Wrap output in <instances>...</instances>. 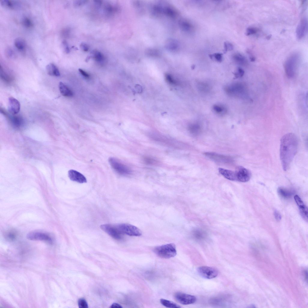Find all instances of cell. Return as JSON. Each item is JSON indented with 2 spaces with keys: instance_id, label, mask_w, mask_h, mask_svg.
Returning a JSON list of instances; mask_svg holds the SVG:
<instances>
[{
  "instance_id": "6da1fadb",
  "label": "cell",
  "mask_w": 308,
  "mask_h": 308,
  "mask_svg": "<svg viewBox=\"0 0 308 308\" xmlns=\"http://www.w3.org/2000/svg\"><path fill=\"white\" fill-rule=\"evenodd\" d=\"M298 139L296 135L288 133L284 136L280 141V157L283 169L287 171L297 152Z\"/></svg>"
},
{
  "instance_id": "7a4b0ae2",
  "label": "cell",
  "mask_w": 308,
  "mask_h": 308,
  "mask_svg": "<svg viewBox=\"0 0 308 308\" xmlns=\"http://www.w3.org/2000/svg\"><path fill=\"white\" fill-rule=\"evenodd\" d=\"M300 56L297 53H294L286 60L284 65L285 73L289 78H293L295 75L300 61Z\"/></svg>"
},
{
  "instance_id": "3957f363",
  "label": "cell",
  "mask_w": 308,
  "mask_h": 308,
  "mask_svg": "<svg viewBox=\"0 0 308 308\" xmlns=\"http://www.w3.org/2000/svg\"><path fill=\"white\" fill-rule=\"evenodd\" d=\"M153 251L158 257L165 259L174 257L177 254L176 246L174 243L157 247L154 248Z\"/></svg>"
},
{
  "instance_id": "277c9868",
  "label": "cell",
  "mask_w": 308,
  "mask_h": 308,
  "mask_svg": "<svg viewBox=\"0 0 308 308\" xmlns=\"http://www.w3.org/2000/svg\"><path fill=\"white\" fill-rule=\"evenodd\" d=\"M119 232L122 235L126 234L130 236L139 237L142 235L141 230L136 226L128 224H115Z\"/></svg>"
},
{
  "instance_id": "5b68a950",
  "label": "cell",
  "mask_w": 308,
  "mask_h": 308,
  "mask_svg": "<svg viewBox=\"0 0 308 308\" xmlns=\"http://www.w3.org/2000/svg\"><path fill=\"white\" fill-rule=\"evenodd\" d=\"M109 162L112 169L117 174L122 176H126L130 174V169L118 160L110 157L109 159Z\"/></svg>"
},
{
  "instance_id": "8992f818",
  "label": "cell",
  "mask_w": 308,
  "mask_h": 308,
  "mask_svg": "<svg viewBox=\"0 0 308 308\" xmlns=\"http://www.w3.org/2000/svg\"><path fill=\"white\" fill-rule=\"evenodd\" d=\"M198 274L202 277L208 279H213L218 275L219 272L215 268L209 266H202L197 269Z\"/></svg>"
},
{
  "instance_id": "52a82bcc",
  "label": "cell",
  "mask_w": 308,
  "mask_h": 308,
  "mask_svg": "<svg viewBox=\"0 0 308 308\" xmlns=\"http://www.w3.org/2000/svg\"><path fill=\"white\" fill-rule=\"evenodd\" d=\"M100 228L112 238L116 240L122 238V236L117 229L115 225L107 224L102 225Z\"/></svg>"
},
{
  "instance_id": "ba28073f",
  "label": "cell",
  "mask_w": 308,
  "mask_h": 308,
  "mask_svg": "<svg viewBox=\"0 0 308 308\" xmlns=\"http://www.w3.org/2000/svg\"><path fill=\"white\" fill-rule=\"evenodd\" d=\"M174 297L178 302L183 305L192 304L197 301V298L194 296L181 292L176 293Z\"/></svg>"
},
{
  "instance_id": "9c48e42d",
  "label": "cell",
  "mask_w": 308,
  "mask_h": 308,
  "mask_svg": "<svg viewBox=\"0 0 308 308\" xmlns=\"http://www.w3.org/2000/svg\"><path fill=\"white\" fill-rule=\"evenodd\" d=\"M235 173L236 181L240 182L246 183L248 182L252 176L251 171L242 167H239Z\"/></svg>"
},
{
  "instance_id": "30bf717a",
  "label": "cell",
  "mask_w": 308,
  "mask_h": 308,
  "mask_svg": "<svg viewBox=\"0 0 308 308\" xmlns=\"http://www.w3.org/2000/svg\"><path fill=\"white\" fill-rule=\"evenodd\" d=\"M26 238L30 240L45 241L50 243L52 242V240L49 235L41 232H30L27 235Z\"/></svg>"
},
{
  "instance_id": "8fae6325",
  "label": "cell",
  "mask_w": 308,
  "mask_h": 308,
  "mask_svg": "<svg viewBox=\"0 0 308 308\" xmlns=\"http://www.w3.org/2000/svg\"><path fill=\"white\" fill-rule=\"evenodd\" d=\"M308 21L307 18L304 17L298 24L296 30V35L298 40H301L305 36L307 31Z\"/></svg>"
},
{
  "instance_id": "7c38bea8",
  "label": "cell",
  "mask_w": 308,
  "mask_h": 308,
  "mask_svg": "<svg viewBox=\"0 0 308 308\" xmlns=\"http://www.w3.org/2000/svg\"><path fill=\"white\" fill-rule=\"evenodd\" d=\"M204 155L208 158L218 162L226 164L232 161V159L230 157L216 153L206 152L205 153Z\"/></svg>"
},
{
  "instance_id": "4fadbf2b",
  "label": "cell",
  "mask_w": 308,
  "mask_h": 308,
  "mask_svg": "<svg viewBox=\"0 0 308 308\" xmlns=\"http://www.w3.org/2000/svg\"><path fill=\"white\" fill-rule=\"evenodd\" d=\"M1 112L3 115L7 116L9 121L15 127L19 128L22 126L24 123V120L20 116L16 115H10L1 109Z\"/></svg>"
},
{
  "instance_id": "5bb4252c",
  "label": "cell",
  "mask_w": 308,
  "mask_h": 308,
  "mask_svg": "<svg viewBox=\"0 0 308 308\" xmlns=\"http://www.w3.org/2000/svg\"><path fill=\"white\" fill-rule=\"evenodd\" d=\"M21 105L20 102L13 97L8 99V111L10 114L16 115L19 112Z\"/></svg>"
},
{
  "instance_id": "9a60e30c",
  "label": "cell",
  "mask_w": 308,
  "mask_h": 308,
  "mask_svg": "<svg viewBox=\"0 0 308 308\" xmlns=\"http://www.w3.org/2000/svg\"><path fill=\"white\" fill-rule=\"evenodd\" d=\"M68 176L72 181L79 183H87L86 178L79 172L74 170H70L68 171Z\"/></svg>"
},
{
  "instance_id": "2e32d148",
  "label": "cell",
  "mask_w": 308,
  "mask_h": 308,
  "mask_svg": "<svg viewBox=\"0 0 308 308\" xmlns=\"http://www.w3.org/2000/svg\"><path fill=\"white\" fill-rule=\"evenodd\" d=\"M179 25L180 29L184 31L193 33L195 31V27L194 24L188 20H181L179 22Z\"/></svg>"
},
{
  "instance_id": "e0dca14e",
  "label": "cell",
  "mask_w": 308,
  "mask_h": 308,
  "mask_svg": "<svg viewBox=\"0 0 308 308\" xmlns=\"http://www.w3.org/2000/svg\"><path fill=\"white\" fill-rule=\"evenodd\" d=\"M219 173L225 178L233 181H236L235 171L222 168L219 169Z\"/></svg>"
},
{
  "instance_id": "ac0fdd59",
  "label": "cell",
  "mask_w": 308,
  "mask_h": 308,
  "mask_svg": "<svg viewBox=\"0 0 308 308\" xmlns=\"http://www.w3.org/2000/svg\"><path fill=\"white\" fill-rule=\"evenodd\" d=\"M232 59L235 62L241 66H246L248 61L246 58L240 53H235L232 56Z\"/></svg>"
},
{
  "instance_id": "d6986e66",
  "label": "cell",
  "mask_w": 308,
  "mask_h": 308,
  "mask_svg": "<svg viewBox=\"0 0 308 308\" xmlns=\"http://www.w3.org/2000/svg\"><path fill=\"white\" fill-rule=\"evenodd\" d=\"M1 3L3 7L9 9H17L21 6L19 2L11 0H3L1 1Z\"/></svg>"
},
{
  "instance_id": "ffe728a7",
  "label": "cell",
  "mask_w": 308,
  "mask_h": 308,
  "mask_svg": "<svg viewBox=\"0 0 308 308\" xmlns=\"http://www.w3.org/2000/svg\"><path fill=\"white\" fill-rule=\"evenodd\" d=\"M46 70L47 73L50 76L59 77L60 75L58 68L53 63H50L47 66Z\"/></svg>"
},
{
  "instance_id": "44dd1931",
  "label": "cell",
  "mask_w": 308,
  "mask_h": 308,
  "mask_svg": "<svg viewBox=\"0 0 308 308\" xmlns=\"http://www.w3.org/2000/svg\"><path fill=\"white\" fill-rule=\"evenodd\" d=\"M60 91L61 95L66 97H72L73 95V93L65 84L60 82L59 84Z\"/></svg>"
},
{
  "instance_id": "7402d4cb",
  "label": "cell",
  "mask_w": 308,
  "mask_h": 308,
  "mask_svg": "<svg viewBox=\"0 0 308 308\" xmlns=\"http://www.w3.org/2000/svg\"><path fill=\"white\" fill-rule=\"evenodd\" d=\"M179 46L178 42L173 39H169L167 40L165 43V47L169 50L174 51L176 50Z\"/></svg>"
},
{
  "instance_id": "603a6c76",
  "label": "cell",
  "mask_w": 308,
  "mask_h": 308,
  "mask_svg": "<svg viewBox=\"0 0 308 308\" xmlns=\"http://www.w3.org/2000/svg\"><path fill=\"white\" fill-rule=\"evenodd\" d=\"M278 192L280 196L285 199L291 197L293 193L291 190L282 187L278 188Z\"/></svg>"
},
{
  "instance_id": "cb8c5ba5",
  "label": "cell",
  "mask_w": 308,
  "mask_h": 308,
  "mask_svg": "<svg viewBox=\"0 0 308 308\" xmlns=\"http://www.w3.org/2000/svg\"><path fill=\"white\" fill-rule=\"evenodd\" d=\"M14 44L16 48L20 51H23L25 49V42L24 40L22 38H16L15 40Z\"/></svg>"
},
{
  "instance_id": "d4e9b609",
  "label": "cell",
  "mask_w": 308,
  "mask_h": 308,
  "mask_svg": "<svg viewBox=\"0 0 308 308\" xmlns=\"http://www.w3.org/2000/svg\"><path fill=\"white\" fill-rule=\"evenodd\" d=\"M161 304L163 306L170 308H180L181 307L175 302L164 299H161L160 300Z\"/></svg>"
},
{
  "instance_id": "484cf974",
  "label": "cell",
  "mask_w": 308,
  "mask_h": 308,
  "mask_svg": "<svg viewBox=\"0 0 308 308\" xmlns=\"http://www.w3.org/2000/svg\"><path fill=\"white\" fill-rule=\"evenodd\" d=\"M92 54L93 58L98 63H102L105 61V57L101 52L95 51L93 52Z\"/></svg>"
},
{
  "instance_id": "4316f807",
  "label": "cell",
  "mask_w": 308,
  "mask_h": 308,
  "mask_svg": "<svg viewBox=\"0 0 308 308\" xmlns=\"http://www.w3.org/2000/svg\"><path fill=\"white\" fill-rule=\"evenodd\" d=\"M1 78L6 82H11L13 80L12 77L4 71L1 66Z\"/></svg>"
},
{
  "instance_id": "83f0119b",
  "label": "cell",
  "mask_w": 308,
  "mask_h": 308,
  "mask_svg": "<svg viewBox=\"0 0 308 308\" xmlns=\"http://www.w3.org/2000/svg\"><path fill=\"white\" fill-rule=\"evenodd\" d=\"M300 210L301 215L303 219L308 221V210L307 207L305 205L300 207Z\"/></svg>"
},
{
  "instance_id": "f1b7e54d",
  "label": "cell",
  "mask_w": 308,
  "mask_h": 308,
  "mask_svg": "<svg viewBox=\"0 0 308 308\" xmlns=\"http://www.w3.org/2000/svg\"><path fill=\"white\" fill-rule=\"evenodd\" d=\"M209 56L212 60H214L218 62H221L223 60V54L222 53H215L210 54Z\"/></svg>"
},
{
  "instance_id": "f546056e",
  "label": "cell",
  "mask_w": 308,
  "mask_h": 308,
  "mask_svg": "<svg viewBox=\"0 0 308 308\" xmlns=\"http://www.w3.org/2000/svg\"><path fill=\"white\" fill-rule=\"evenodd\" d=\"M146 53L147 55L151 57H158L160 55V53L159 50L154 49H147Z\"/></svg>"
},
{
  "instance_id": "4dcf8cb0",
  "label": "cell",
  "mask_w": 308,
  "mask_h": 308,
  "mask_svg": "<svg viewBox=\"0 0 308 308\" xmlns=\"http://www.w3.org/2000/svg\"><path fill=\"white\" fill-rule=\"evenodd\" d=\"M22 23L24 26L27 28H31L33 26V22L28 17H24L22 20Z\"/></svg>"
},
{
  "instance_id": "1f68e13d",
  "label": "cell",
  "mask_w": 308,
  "mask_h": 308,
  "mask_svg": "<svg viewBox=\"0 0 308 308\" xmlns=\"http://www.w3.org/2000/svg\"><path fill=\"white\" fill-rule=\"evenodd\" d=\"M165 14L169 17H174L176 16V13L173 9L169 7H167L164 10Z\"/></svg>"
},
{
  "instance_id": "d6a6232c",
  "label": "cell",
  "mask_w": 308,
  "mask_h": 308,
  "mask_svg": "<svg viewBox=\"0 0 308 308\" xmlns=\"http://www.w3.org/2000/svg\"><path fill=\"white\" fill-rule=\"evenodd\" d=\"M165 79L167 82L170 84L176 85L177 83V81L170 75L166 74Z\"/></svg>"
},
{
  "instance_id": "836d02e7",
  "label": "cell",
  "mask_w": 308,
  "mask_h": 308,
  "mask_svg": "<svg viewBox=\"0 0 308 308\" xmlns=\"http://www.w3.org/2000/svg\"><path fill=\"white\" fill-rule=\"evenodd\" d=\"M233 49V45L229 42H225L224 43V53H226L228 51H230Z\"/></svg>"
},
{
  "instance_id": "e575fe53",
  "label": "cell",
  "mask_w": 308,
  "mask_h": 308,
  "mask_svg": "<svg viewBox=\"0 0 308 308\" xmlns=\"http://www.w3.org/2000/svg\"><path fill=\"white\" fill-rule=\"evenodd\" d=\"M189 130L191 133L194 134H197L200 131L199 126L196 125H192L189 127Z\"/></svg>"
},
{
  "instance_id": "d590c367",
  "label": "cell",
  "mask_w": 308,
  "mask_h": 308,
  "mask_svg": "<svg viewBox=\"0 0 308 308\" xmlns=\"http://www.w3.org/2000/svg\"><path fill=\"white\" fill-rule=\"evenodd\" d=\"M78 305L79 308H88V306L86 300L83 298L79 299L78 301Z\"/></svg>"
},
{
  "instance_id": "8d00e7d4",
  "label": "cell",
  "mask_w": 308,
  "mask_h": 308,
  "mask_svg": "<svg viewBox=\"0 0 308 308\" xmlns=\"http://www.w3.org/2000/svg\"><path fill=\"white\" fill-rule=\"evenodd\" d=\"M258 31L257 29L252 28V27H249L247 29L246 31V35L247 36L253 35L256 33Z\"/></svg>"
},
{
  "instance_id": "74e56055",
  "label": "cell",
  "mask_w": 308,
  "mask_h": 308,
  "mask_svg": "<svg viewBox=\"0 0 308 308\" xmlns=\"http://www.w3.org/2000/svg\"><path fill=\"white\" fill-rule=\"evenodd\" d=\"M193 233L195 237L198 238H201L204 236V233L199 230H195Z\"/></svg>"
},
{
  "instance_id": "f35d334b",
  "label": "cell",
  "mask_w": 308,
  "mask_h": 308,
  "mask_svg": "<svg viewBox=\"0 0 308 308\" xmlns=\"http://www.w3.org/2000/svg\"><path fill=\"white\" fill-rule=\"evenodd\" d=\"M6 53L8 58L12 59L15 57V53L10 48L7 49L6 50Z\"/></svg>"
},
{
  "instance_id": "ab89813d",
  "label": "cell",
  "mask_w": 308,
  "mask_h": 308,
  "mask_svg": "<svg viewBox=\"0 0 308 308\" xmlns=\"http://www.w3.org/2000/svg\"><path fill=\"white\" fill-rule=\"evenodd\" d=\"M295 200L299 207L304 205L303 202L299 197L296 195L294 197Z\"/></svg>"
},
{
  "instance_id": "60d3db41",
  "label": "cell",
  "mask_w": 308,
  "mask_h": 308,
  "mask_svg": "<svg viewBox=\"0 0 308 308\" xmlns=\"http://www.w3.org/2000/svg\"><path fill=\"white\" fill-rule=\"evenodd\" d=\"M244 73V70L242 68H239L238 69V72L235 74V76L236 78L241 77L243 76Z\"/></svg>"
},
{
  "instance_id": "b9f144b4",
  "label": "cell",
  "mask_w": 308,
  "mask_h": 308,
  "mask_svg": "<svg viewBox=\"0 0 308 308\" xmlns=\"http://www.w3.org/2000/svg\"><path fill=\"white\" fill-rule=\"evenodd\" d=\"M62 44L65 52L67 53H69L70 52V49L67 42L66 41H64L62 42Z\"/></svg>"
},
{
  "instance_id": "7bdbcfd3",
  "label": "cell",
  "mask_w": 308,
  "mask_h": 308,
  "mask_svg": "<svg viewBox=\"0 0 308 308\" xmlns=\"http://www.w3.org/2000/svg\"><path fill=\"white\" fill-rule=\"evenodd\" d=\"M213 109L215 112L218 113H222L224 110L223 107L218 105H215L213 107Z\"/></svg>"
},
{
  "instance_id": "ee69618b",
  "label": "cell",
  "mask_w": 308,
  "mask_h": 308,
  "mask_svg": "<svg viewBox=\"0 0 308 308\" xmlns=\"http://www.w3.org/2000/svg\"><path fill=\"white\" fill-rule=\"evenodd\" d=\"M274 216L277 221H279L282 219V217L279 212L276 210L274 213Z\"/></svg>"
},
{
  "instance_id": "f6af8a7d",
  "label": "cell",
  "mask_w": 308,
  "mask_h": 308,
  "mask_svg": "<svg viewBox=\"0 0 308 308\" xmlns=\"http://www.w3.org/2000/svg\"><path fill=\"white\" fill-rule=\"evenodd\" d=\"M81 48L84 52H87L89 49L88 45L85 43H82L80 45Z\"/></svg>"
},
{
  "instance_id": "bcb514c9",
  "label": "cell",
  "mask_w": 308,
  "mask_h": 308,
  "mask_svg": "<svg viewBox=\"0 0 308 308\" xmlns=\"http://www.w3.org/2000/svg\"><path fill=\"white\" fill-rule=\"evenodd\" d=\"M87 2L86 1H76L74 3V5L76 7L85 4Z\"/></svg>"
},
{
  "instance_id": "7dc6e473",
  "label": "cell",
  "mask_w": 308,
  "mask_h": 308,
  "mask_svg": "<svg viewBox=\"0 0 308 308\" xmlns=\"http://www.w3.org/2000/svg\"><path fill=\"white\" fill-rule=\"evenodd\" d=\"M144 161L147 164H155L156 162V161L155 160L149 158H144Z\"/></svg>"
},
{
  "instance_id": "c3c4849f",
  "label": "cell",
  "mask_w": 308,
  "mask_h": 308,
  "mask_svg": "<svg viewBox=\"0 0 308 308\" xmlns=\"http://www.w3.org/2000/svg\"><path fill=\"white\" fill-rule=\"evenodd\" d=\"M79 70L81 75L85 77L88 78L90 77L89 75L83 70L79 69Z\"/></svg>"
},
{
  "instance_id": "681fc988",
  "label": "cell",
  "mask_w": 308,
  "mask_h": 308,
  "mask_svg": "<svg viewBox=\"0 0 308 308\" xmlns=\"http://www.w3.org/2000/svg\"><path fill=\"white\" fill-rule=\"evenodd\" d=\"M8 237L11 240H13L15 238V234L13 232H10L7 235Z\"/></svg>"
},
{
  "instance_id": "f907efd6",
  "label": "cell",
  "mask_w": 308,
  "mask_h": 308,
  "mask_svg": "<svg viewBox=\"0 0 308 308\" xmlns=\"http://www.w3.org/2000/svg\"><path fill=\"white\" fill-rule=\"evenodd\" d=\"M110 308H122L123 307L120 304L116 303H114L111 306Z\"/></svg>"
},
{
  "instance_id": "816d5d0a",
  "label": "cell",
  "mask_w": 308,
  "mask_h": 308,
  "mask_svg": "<svg viewBox=\"0 0 308 308\" xmlns=\"http://www.w3.org/2000/svg\"><path fill=\"white\" fill-rule=\"evenodd\" d=\"M68 31H69L67 29H66L63 30L62 31V36H63V37H67V36H68V35L69 34V32Z\"/></svg>"
},
{
  "instance_id": "f5cc1de1",
  "label": "cell",
  "mask_w": 308,
  "mask_h": 308,
  "mask_svg": "<svg viewBox=\"0 0 308 308\" xmlns=\"http://www.w3.org/2000/svg\"><path fill=\"white\" fill-rule=\"evenodd\" d=\"M248 51L247 53H248V54H249V55H250V56H250V61L252 62H254V61H255V60H256L255 58L253 56H252V54L251 53H250V51Z\"/></svg>"
},
{
  "instance_id": "db71d44e",
  "label": "cell",
  "mask_w": 308,
  "mask_h": 308,
  "mask_svg": "<svg viewBox=\"0 0 308 308\" xmlns=\"http://www.w3.org/2000/svg\"><path fill=\"white\" fill-rule=\"evenodd\" d=\"M271 35H269L267 36V39L269 40L271 38Z\"/></svg>"
}]
</instances>
